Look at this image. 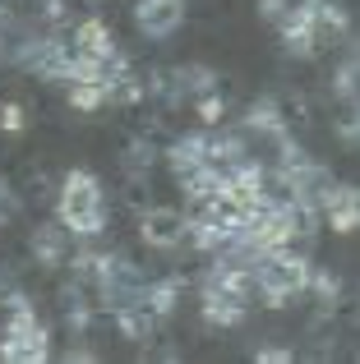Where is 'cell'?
<instances>
[{"label":"cell","instance_id":"obj_1","mask_svg":"<svg viewBox=\"0 0 360 364\" xmlns=\"http://www.w3.org/2000/svg\"><path fill=\"white\" fill-rule=\"evenodd\" d=\"M254 300V272L250 263H235V258H213V267L198 282V309H203V323L213 328H235V323L250 314Z\"/></svg>","mask_w":360,"mask_h":364},{"label":"cell","instance_id":"obj_2","mask_svg":"<svg viewBox=\"0 0 360 364\" xmlns=\"http://www.w3.org/2000/svg\"><path fill=\"white\" fill-rule=\"evenodd\" d=\"M107 189L92 171H70L60 180V194H55V222L74 235V240H97L107 231Z\"/></svg>","mask_w":360,"mask_h":364},{"label":"cell","instance_id":"obj_3","mask_svg":"<svg viewBox=\"0 0 360 364\" xmlns=\"http://www.w3.org/2000/svg\"><path fill=\"white\" fill-rule=\"evenodd\" d=\"M250 272H254V295H259L268 309H282V304L300 300V295L309 291V272H314V267L287 245V249H263L250 263Z\"/></svg>","mask_w":360,"mask_h":364},{"label":"cell","instance_id":"obj_4","mask_svg":"<svg viewBox=\"0 0 360 364\" xmlns=\"http://www.w3.org/2000/svg\"><path fill=\"white\" fill-rule=\"evenodd\" d=\"M46 350H51V332L37 318V309L28 304V295L14 291L9 295V318H5V328H0V360L37 364V360H46Z\"/></svg>","mask_w":360,"mask_h":364},{"label":"cell","instance_id":"obj_5","mask_svg":"<svg viewBox=\"0 0 360 364\" xmlns=\"http://www.w3.org/2000/svg\"><path fill=\"white\" fill-rule=\"evenodd\" d=\"M148 291V277L129 263L125 254H97V267H92V295L107 314H120L129 304H139Z\"/></svg>","mask_w":360,"mask_h":364},{"label":"cell","instance_id":"obj_6","mask_svg":"<svg viewBox=\"0 0 360 364\" xmlns=\"http://www.w3.org/2000/svg\"><path fill=\"white\" fill-rule=\"evenodd\" d=\"M139 240L148 249H162V254L180 249L185 245V213H180V208H166V203H148L144 213H139Z\"/></svg>","mask_w":360,"mask_h":364},{"label":"cell","instance_id":"obj_7","mask_svg":"<svg viewBox=\"0 0 360 364\" xmlns=\"http://www.w3.org/2000/svg\"><path fill=\"white\" fill-rule=\"evenodd\" d=\"M185 23V0H139L134 5V28L153 42H166Z\"/></svg>","mask_w":360,"mask_h":364},{"label":"cell","instance_id":"obj_8","mask_svg":"<svg viewBox=\"0 0 360 364\" xmlns=\"http://www.w3.org/2000/svg\"><path fill=\"white\" fill-rule=\"evenodd\" d=\"M208 129H194V134H180V139L166 148V166H171V176H176V185L185 176H194L198 166H208Z\"/></svg>","mask_w":360,"mask_h":364},{"label":"cell","instance_id":"obj_9","mask_svg":"<svg viewBox=\"0 0 360 364\" xmlns=\"http://www.w3.org/2000/svg\"><path fill=\"white\" fill-rule=\"evenodd\" d=\"M324 217H328V226H333L337 235L360 231V189L333 180V189H328V198H324Z\"/></svg>","mask_w":360,"mask_h":364},{"label":"cell","instance_id":"obj_10","mask_svg":"<svg viewBox=\"0 0 360 364\" xmlns=\"http://www.w3.org/2000/svg\"><path fill=\"white\" fill-rule=\"evenodd\" d=\"M74 51H79V60H111V55H120V46H116V33H111L107 23H102L97 14L92 18H83L79 28H74Z\"/></svg>","mask_w":360,"mask_h":364},{"label":"cell","instance_id":"obj_11","mask_svg":"<svg viewBox=\"0 0 360 364\" xmlns=\"http://www.w3.org/2000/svg\"><path fill=\"white\" fill-rule=\"evenodd\" d=\"M28 249H33L37 267H65L70 263V231L60 222H46L28 235Z\"/></svg>","mask_w":360,"mask_h":364},{"label":"cell","instance_id":"obj_12","mask_svg":"<svg viewBox=\"0 0 360 364\" xmlns=\"http://www.w3.org/2000/svg\"><path fill=\"white\" fill-rule=\"evenodd\" d=\"M180 300H185V277H180V272L157 277V282H148V291H144V304L153 309V318H157V323L171 318V314L180 309Z\"/></svg>","mask_w":360,"mask_h":364},{"label":"cell","instance_id":"obj_13","mask_svg":"<svg viewBox=\"0 0 360 364\" xmlns=\"http://www.w3.org/2000/svg\"><path fill=\"white\" fill-rule=\"evenodd\" d=\"M245 124H250L254 134H268V139L287 134V116H282V107H277L272 97H259V102H254V107H250V120H245Z\"/></svg>","mask_w":360,"mask_h":364},{"label":"cell","instance_id":"obj_14","mask_svg":"<svg viewBox=\"0 0 360 364\" xmlns=\"http://www.w3.org/2000/svg\"><path fill=\"white\" fill-rule=\"evenodd\" d=\"M305 295H314L319 309H337V300H342V282H337L333 272H324V267H314V272H309V291Z\"/></svg>","mask_w":360,"mask_h":364},{"label":"cell","instance_id":"obj_15","mask_svg":"<svg viewBox=\"0 0 360 364\" xmlns=\"http://www.w3.org/2000/svg\"><path fill=\"white\" fill-rule=\"evenodd\" d=\"M198 116H203L208 124H217L226 116V97H222V88H213V92H203V97H198Z\"/></svg>","mask_w":360,"mask_h":364},{"label":"cell","instance_id":"obj_16","mask_svg":"<svg viewBox=\"0 0 360 364\" xmlns=\"http://www.w3.org/2000/svg\"><path fill=\"white\" fill-rule=\"evenodd\" d=\"M14 213H18V194H14V185L0 176V226L14 222Z\"/></svg>","mask_w":360,"mask_h":364},{"label":"cell","instance_id":"obj_17","mask_svg":"<svg viewBox=\"0 0 360 364\" xmlns=\"http://www.w3.org/2000/svg\"><path fill=\"white\" fill-rule=\"evenodd\" d=\"M291 5H296V0H259V18H268V23H282Z\"/></svg>","mask_w":360,"mask_h":364},{"label":"cell","instance_id":"obj_18","mask_svg":"<svg viewBox=\"0 0 360 364\" xmlns=\"http://www.w3.org/2000/svg\"><path fill=\"white\" fill-rule=\"evenodd\" d=\"M0 124H5L9 134H18L23 129V107H18V102H5V107H0Z\"/></svg>","mask_w":360,"mask_h":364},{"label":"cell","instance_id":"obj_19","mask_svg":"<svg viewBox=\"0 0 360 364\" xmlns=\"http://www.w3.org/2000/svg\"><path fill=\"white\" fill-rule=\"evenodd\" d=\"M291 355H296V350H287V346H259V350H254V360H272V364H282Z\"/></svg>","mask_w":360,"mask_h":364}]
</instances>
